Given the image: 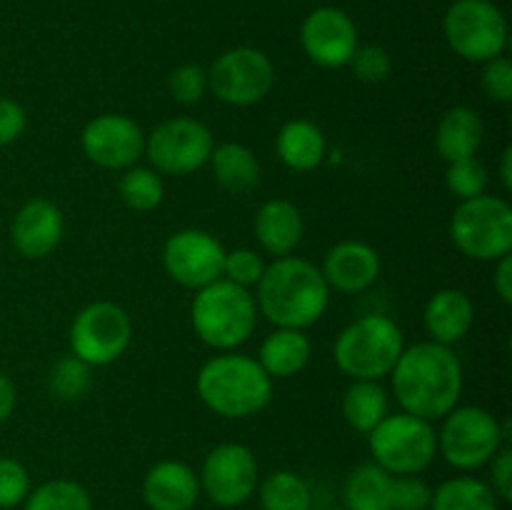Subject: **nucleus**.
Masks as SVG:
<instances>
[{
    "instance_id": "41",
    "label": "nucleus",
    "mask_w": 512,
    "mask_h": 510,
    "mask_svg": "<svg viewBox=\"0 0 512 510\" xmlns=\"http://www.w3.org/2000/svg\"><path fill=\"white\" fill-rule=\"evenodd\" d=\"M490 488L495 490L500 503H510L512 500V450L505 443L498 453L490 460Z\"/></svg>"
},
{
    "instance_id": "36",
    "label": "nucleus",
    "mask_w": 512,
    "mask_h": 510,
    "mask_svg": "<svg viewBox=\"0 0 512 510\" xmlns=\"http://www.w3.org/2000/svg\"><path fill=\"white\" fill-rule=\"evenodd\" d=\"M348 65L353 68L355 78L368 85L383 83L393 73V60L383 45H363V48L358 45Z\"/></svg>"
},
{
    "instance_id": "2",
    "label": "nucleus",
    "mask_w": 512,
    "mask_h": 510,
    "mask_svg": "<svg viewBox=\"0 0 512 510\" xmlns=\"http://www.w3.org/2000/svg\"><path fill=\"white\" fill-rule=\"evenodd\" d=\"M258 315L275 328L305 330L318 323L330 305V288L318 265L298 255L273 258L255 285Z\"/></svg>"
},
{
    "instance_id": "25",
    "label": "nucleus",
    "mask_w": 512,
    "mask_h": 510,
    "mask_svg": "<svg viewBox=\"0 0 512 510\" xmlns=\"http://www.w3.org/2000/svg\"><path fill=\"white\" fill-rule=\"evenodd\" d=\"M210 168H213L215 183L230 195H245L260 183V163L255 158L253 150L243 143H228L215 145L210 153Z\"/></svg>"
},
{
    "instance_id": "3",
    "label": "nucleus",
    "mask_w": 512,
    "mask_h": 510,
    "mask_svg": "<svg viewBox=\"0 0 512 510\" xmlns=\"http://www.w3.org/2000/svg\"><path fill=\"white\" fill-rule=\"evenodd\" d=\"M198 398L220 418H253L268 408L273 398V380L250 355L228 353L213 355L195 378Z\"/></svg>"
},
{
    "instance_id": "1",
    "label": "nucleus",
    "mask_w": 512,
    "mask_h": 510,
    "mask_svg": "<svg viewBox=\"0 0 512 510\" xmlns=\"http://www.w3.org/2000/svg\"><path fill=\"white\" fill-rule=\"evenodd\" d=\"M400 408L423 420H443L463 395V363L448 345L423 340L403 348L393 373Z\"/></svg>"
},
{
    "instance_id": "19",
    "label": "nucleus",
    "mask_w": 512,
    "mask_h": 510,
    "mask_svg": "<svg viewBox=\"0 0 512 510\" xmlns=\"http://www.w3.org/2000/svg\"><path fill=\"white\" fill-rule=\"evenodd\" d=\"M198 498V473L183 460H160L145 473L143 503L150 510H193Z\"/></svg>"
},
{
    "instance_id": "45",
    "label": "nucleus",
    "mask_w": 512,
    "mask_h": 510,
    "mask_svg": "<svg viewBox=\"0 0 512 510\" xmlns=\"http://www.w3.org/2000/svg\"><path fill=\"white\" fill-rule=\"evenodd\" d=\"M325 510H343V508H325Z\"/></svg>"
},
{
    "instance_id": "38",
    "label": "nucleus",
    "mask_w": 512,
    "mask_h": 510,
    "mask_svg": "<svg viewBox=\"0 0 512 510\" xmlns=\"http://www.w3.org/2000/svg\"><path fill=\"white\" fill-rule=\"evenodd\" d=\"M433 488L420 475H393L390 508L393 510H428Z\"/></svg>"
},
{
    "instance_id": "18",
    "label": "nucleus",
    "mask_w": 512,
    "mask_h": 510,
    "mask_svg": "<svg viewBox=\"0 0 512 510\" xmlns=\"http://www.w3.org/2000/svg\"><path fill=\"white\" fill-rule=\"evenodd\" d=\"M320 273L330 290L345 295L363 293L380 278V255L363 240H340L328 250Z\"/></svg>"
},
{
    "instance_id": "30",
    "label": "nucleus",
    "mask_w": 512,
    "mask_h": 510,
    "mask_svg": "<svg viewBox=\"0 0 512 510\" xmlns=\"http://www.w3.org/2000/svg\"><path fill=\"white\" fill-rule=\"evenodd\" d=\"M23 510H93V498L85 485L55 478L30 488L28 498L23 500Z\"/></svg>"
},
{
    "instance_id": "5",
    "label": "nucleus",
    "mask_w": 512,
    "mask_h": 510,
    "mask_svg": "<svg viewBox=\"0 0 512 510\" xmlns=\"http://www.w3.org/2000/svg\"><path fill=\"white\" fill-rule=\"evenodd\" d=\"M405 338L400 325L385 313H368L345 325L335 338V365L350 380H383L393 373Z\"/></svg>"
},
{
    "instance_id": "43",
    "label": "nucleus",
    "mask_w": 512,
    "mask_h": 510,
    "mask_svg": "<svg viewBox=\"0 0 512 510\" xmlns=\"http://www.w3.org/2000/svg\"><path fill=\"white\" fill-rule=\"evenodd\" d=\"M15 403H18V390L15 383L5 373H0V425L13 415Z\"/></svg>"
},
{
    "instance_id": "6",
    "label": "nucleus",
    "mask_w": 512,
    "mask_h": 510,
    "mask_svg": "<svg viewBox=\"0 0 512 510\" xmlns=\"http://www.w3.org/2000/svg\"><path fill=\"white\" fill-rule=\"evenodd\" d=\"M450 240L478 263H495L512 250V208L498 195L460 200L450 218Z\"/></svg>"
},
{
    "instance_id": "23",
    "label": "nucleus",
    "mask_w": 512,
    "mask_h": 510,
    "mask_svg": "<svg viewBox=\"0 0 512 510\" xmlns=\"http://www.w3.org/2000/svg\"><path fill=\"white\" fill-rule=\"evenodd\" d=\"M275 153H278L280 163L293 173H310V170L320 168V163L325 160L328 140L313 120L295 118L278 130Z\"/></svg>"
},
{
    "instance_id": "29",
    "label": "nucleus",
    "mask_w": 512,
    "mask_h": 510,
    "mask_svg": "<svg viewBox=\"0 0 512 510\" xmlns=\"http://www.w3.org/2000/svg\"><path fill=\"white\" fill-rule=\"evenodd\" d=\"M260 510H313V490L303 475L275 470L258 483Z\"/></svg>"
},
{
    "instance_id": "33",
    "label": "nucleus",
    "mask_w": 512,
    "mask_h": 510,
    "mask_svg": "<svg viewBox=\"0 0 512 510\" xmlns=\"http://www.w3.org/2000/svg\"><path fill=\"white\" fill-rule=\"evenodd\" d=\"M488 183V168L478 158L455 160V163H448V170H445V185L458 200H470L488 193Z\"/></svg>"
},
{
    "instance_id": "4",
    "label": "nucleus",
    "mask_w": 512,
    "mask_h": 510,
    "mask_svg": "<svg viewBox=\"0 0 512 510\" xmlns=\"http://www.w3.org/2000/svg\"><path fill=\"white\" fill-rule=\"evenodd\" d=\"M190 323L195 335L218 353L240 348L258 325V305L248 288L220 278L195 290L190 305Z\"/></svg>"
},
{
    "instance_id": "13",
    "label": "nucleus",
    "mask_w": 512,
    "mask_h": 510,
    "mask_svg": "<svg viewBox=\"0 0 512 510\" xmlns=\"http://www.w3.org/2000/svg\"><path fill=\"white\" fill-rule=\"evenodd\" d=\"M200 495L218 508H238L248 503L260 483L258 460L243 443H220L205 455L198 473Z\"/></svg>"
},
{
    "instance_id": "37",
    "label": "nucleus",
    "mask_w": 512,
    "mask_h": 510,
    "mask_svg": "<svg viewBox=\"0 0 512 510\" xmlns=\"http://www.w3.org/2000/svg\"><path fill=\"white\" fill-rule=\"evenodd\" d=\"M30 493V473L20 460L0 455V510L23 505Z\"/></svg>"
},
{
    "instance_id": "34",
    "label": "nucleus",
    "mask_w": 512,
    "mask_h": 510,
    "mask_svg": "<svg viewBox=\"0 0 512 510\" xmlns=\"http://www.w3.org/2000/svg\"><path fill=\"white\" fill-rule=\"evenodd\" d=\"M265 260L258 250L250 248H235L225 250V263H223V278L230 280L233 285L240 288H255L258 280L263 278Z\"/></svg>"
},
{
    "instance_id": "17",
    "label": "nucleus",
    "mask_w": 512,
    "mask_h": 510,
    "mask_svg": "<svg viewBox=\"0 0 512 510\" xmlns=\"http://www.w3.org/2000/svg\"><path fill=\"white\" fill-rule=\"evenodd\" d=\"M65 220L58 205L48 198H33L20 205L10 223V243L18 255L28 260H43L53 255L63 240Z\"/></svg>"
},
{
    "instance_id": "16",
    "label": "nucleus",
    "mask_w": 512,
    "mask_h": 510,
    "mask_svg": "<svg viewBox=\"0 0 512 510\" xmlns=\"http://www.w3.org/2000/svg\"><path fill=\"white\" fill-rule=\"evenodd\" d=\"M300 45L320 68H345L358 50V30L348 13L325 5L303 20Z\"/></svg>"
},
{
    "instance_id": "22",
    "label": "nucleus",
    "mask_w": 512,
    "mask_h": 510,
    "mask_svg": "<svg viewBox=\"0 0 512 510\" xmlns=\"http://www.w3.org/2000/svg\"><path fill=\"white\" fill-rule=\"evenodd\" d=\"M483 138L485 123L478 110L468 108V105H455V108L445 110L443 118L438 120L435 150L445 163H455V160L475 158Z\"/></svg>"
},
{
    "instance_id": "21",
    "label": "nucleus",
    "mask_w": 512,
    "mask_h": 510,
    "mask_svg": "<svg viewBox=\"0 0 512 510\" xmlns=\"http://www.w3.org/2000/svg\"><path fill=\"white\" fill-rule=\"evenodd\" d=\"M423 323L430 340L440 345H455L470 333L475 323V305L465 290L443 288L430 295L423 310Z\"/></svg>"
},
{
    "instance_id": "26",
    "label": "nucleus",
    "mask_w": 512,
    "mask_h": 510,
    "mask_svg": "<svg viewBox=\"0 0 512 510\" xmlns=\"http://www.w3.org/2000/svg\"><path fill=\"white\" fill-rule=\"evenodd\" d=\"M393 475L378 463H363L348 475L343 488V510H393L390 508Z\"/></svg>"
},
{
    "instance_id": "44",
    "label": "nucleus",
    "mask_w": 512,
    "mask_h": 510,
    "mask_svg": "<svg viewBox=\"0 0 512 510\" xmlns=\"http://www.w3.org/2000/svg\"><path fill=\"white\" fill-rule=\"evenodd\" d=\"M500 183L505 190H512V148H505L500 158Z\"/></svg>"
},
{
    "instance_id": "24",
    "label": "nucleus",
    "mask_w": 512,
    "mask_h": 510,
    "mask_svg": "<svg viewBox=\"0 0 512 510\" xmlns=\"http://www.w3.org/2000/svg\"><path fill=\"white\" fill-rule=\"evenodd\" d=\"M310 355H313V345L305 330L275 328L273 333L265 335L255 360L270 375V380H275L298 375L310 363Z\"/></svg>"
},
{
    "instance_id": "42",
    "label": "nucleus",
    "mask_w": 512,
    "mask_h": 510,
    "mask_svg": "<svg viewBox=\"0 0 512 510\" xmlns=\"http://www.w3.org/2000/svg\"><path fill=\"white\" fill-rule=\"evenodd\" d=\"M493 288L505 305L512 303V258L510 255H503L500 260H495Z\"/></svg>"
},
{
    "instance_id": "35",
    "label": "nucleus",
    "mask_w": 512,
    "mask_h": 510,
    "mask_svg": "<svg viewBox=\"0 0 512 510\" xmlns=\"http://www.w3.org/2000/svg\"><path fill=\"white\" fill-rule=\"evenodd\" d=\"M168 90L173 95L175 103L180 105H195L203 100L208 93V70H203L195 63L178 65L173 73L168 75Z\"/></svg>"
},
{
    "instance_id": "10",
    "label": "nucleus",
    "mask_w": 512,
    "mask_h": 510,
    "mask_svg": "<svg viewBox=\"0 0 512 510\" xmlns=\"http://www.w3.org/2000/svg\"><path fill=\"white\" fill-rule=\"evenodd\" d=\"M68 340L75 358L88 363L90 368H103L128 350L133 340V320L113 300H95L78 310L70 323Z\"/></svg>"
},
{
    "instance_id": "8",
    "label": "nucleus",
    "mask_w": 512,
    "mask_h": 510,
    "mask_svg": "<svg viewBox=\"0 0 512 510\" xmlns=\"http://www.w3.org/2000/svg\"><path fill=\"white\" fill-rule=\"evenodd\" d=\"M373 463L390 475H420L438 458V430L410 413L385 415L368 433Z\"/></svg>"
},
{
    "instance_id": "27",
    "label": "nucleus",
    "mask_w": 512,
    "mask_h": 510,
    "mask_svg": "<svg viewBox=\"0 0 512 510\" xmlns=\"http://www.w3.org/2000/svg\"><path fill=\"white\" fill-rule=\"evenodd\" d=\"M500 500L490 483L475 475H455L433 490L428 510H498Z\"/></svg>"
},
{
    "instance_id": "11",
    "label": "nucleus",
    "mask_w": 512,
    "mask_h": 510,
    "mask_svg": "<svg viewBox=\"0 0 512 510\" xmlns=\"http://www.w3.org/2000/svg\"><path fill=\"white\" fill-rule=\"evenodd\" d=\"M213 148L208 125L195 118H168L145 135L143 158L160 175H193L208 165Z\"/></svg>"
},
{
    "instance_id": "31",
    "label": "nucleus",
    "mask_w": 512,
    "mask_h": 510,
    "mask_svg": "<svg viewBox=\"0 0 512 510\" xmlns=\"http://www.w3.org/2000/svg\"><path fill=\"white\" fill-rule=\"evenodd\" d=\"M118 195L130 210L135 213H150V210L158 208L165 198V185L160 173H155L153 168H133L123 170L118 180Z\"/></svg>"
},
{
    "instance_id": "12",
    "label": "nucleus",
    "mask_w": 512,
    "mask_h": 510,
    "mask_svg": "<svg viewBox=\"0 0 512 510\" xmlns=\"http://www.w3.org/2000/svg\"><path fill=\"white\" fill-rule=\"evenodd\" d=\"M275 85L273 60L258 48H233L213 60L208 70V90L233 108H250L265 100Z\"/></svg>"
},
{
    "instance_id": "9",
    "label": "nucleus",
    "mask_w": 512,
    "mask_h": 510,
    "mask_svg": "<svg viewBox=\"0 0 512 510\" xmlns=\"http://www.w3.org/2000/svg\"><path fill=\"white\" fill-rule=\"evenodd\" d=\"M443 33L455 55L483 65L505 53L508 20L493 0H455L445 13Z\"/></svg>"
},
{
    "instance_id": "7",
    "label": "nucleus",
    "mask_w": 512,
    "mask_h": 510,
    "mask_svg": "<svg viewBox=\"0 0 512 510\" xmlns=\"http://www.w3.org/2000/svg\"><path fill=\"white\" fill-rule=\"evenodd\" d=\"M508 440V423H500L480 405H458L443 418L438 430V455L450 468L473 473L485 468Z\"/></svg>"
},
{
    "instance_id": "40",
    "label": "nucleus",
    "mask_w": 512,
    "mask_h": 510,
    "mask_svg": "<svg viewBox=\"0 0 512 510\" xmlns=\"http://www.w3.org/2000/svg\"><path fill=\"white\" fill-rule=\"evenodd\" d=\"M28 128V115L25 108L13 98L0 95V148L15 143Z\"/></svg>"
},
{
    "instance_id": "14",
    "label": "nucleus",
    "mask_w": 512,
    "mask_h": 510,
    "mask_svg": "<svg viewBox=\"0 0 512 510\" xmlns=\"http://www.w3.org/2000/svg\"><path fill=\"white\" fill-rule=\"evenodd\" d=\"M223 263V243L208 230H178L163 245V268L180 288L200 290L215 283L223 278Z\"/></svg>"
},
{
    "instance_id": "15",
    "label": "nucleus",
    "mask_w": 512,
    "mask_h": 510,
    "mask_svg": "<svg viewBox=\"0 0 512 510\" xmlns=\"http://www.w3.org/2000/svg\"><path fill=\"white\" fill-rule=\"evenodd\" d=\"M80 148L93 165L103 170H128L143 158L145 133L123 113H103L80 133Z\"/></svg>"
},
{
    "instance_id": "28",
    "label": "nucleus",
    "mask_w": 512,
    "mask_h": 510,
    "mask_svg": "<svg viewBox=\"0 0 512 510\" xmlns=\"http://www.w3.org/2000/svg\"><path fill=\"white\" fill-rule=\"evenodd\" d=\"M388 415V393L380 380H353L343 395V418L358 433L368 435Z\"/></svg>"
},
{
    "instance_id": "20",
    "label": "nucleus",
    "mask_w": 512,
    "mask_h": 510,
    "mask_svg": "<svg viewBox=\"0 0 512 510\" xmlns=\"http://www.w3.org/2000/svg\"><path fill=\"white\" fill-rule=\"evenodd\" d=\"M253 233L260 248L273 258L293 255L305 233L303 213L298 205L285 198L265 200L253 220Z\"/></svg>"
},
{
    "instance_id": "32",
    "label": "nucleus",
    "mask_w": 512,
    "mask_h": 510,
    "mask_svg": "<svg viewBox=\"0 0 512 510\" xmlns=\"http://www.w3.org/2000/svg\"><path fill=\"white\" fill-rule=\"evenodd\" d=\"M90 370L93 368L88 363H83L80 358H75L73 353L63 355V358L55 360L48 373V393L53 398L65 400V403L83 398L90 390V385H93Z\"/></svg>"
},
{
    "instance_id": "39",
    "label": "nucleus",
    "mask_w": 512,
    "mask_h": 510,
    "mask_svg": "<svg viewBox=\"0 0 512 510\" xmlns=\"http://www.w3.org/2000/svg\"><path fill=\"white\" fill-rule=\"evenodd\" d=\"M483 93L495 103H512V63L505 55L483 63V75H480Z\"/></svg>"
}]
</instances>
